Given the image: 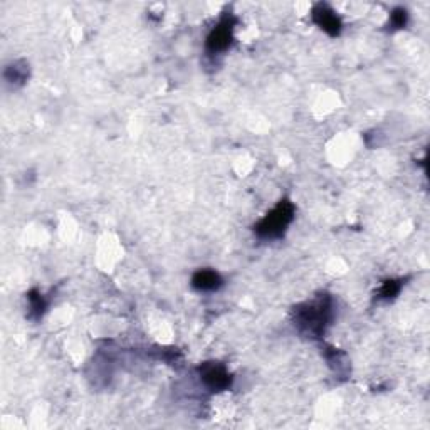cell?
Wrapping results in <instances>:
<instances>
[{
    "mask_svg": "<svg viewBox=\"0 0 430 430\" xmlns=\"http://www.w3.org/2000/svg\"><path fill=\"white\" fill-rule=\"evenodd\" d=\"M333 320V299L322 294L294 309V325L309 338H321Z\"/></svg>",
    "mask_w": 430,
    "mask_h": 430,
    "instance_id": "obj_1",
    "label": "cell"
},
{
    "mask_svg": "<svg viewBox=\"0 0 430 430\" xmlns=\"http://www.w3.org/2000/svg\"><path fill=\"white\" fill-rule=\"evenodd\" d=\"M294 219V205L289 200H281L254 226V232L261 239H279L285 235Z\"/></svg>",
    "mask_w": 430,
    "mask_h": 430,
    "instance_id": "obj_2",
    "label": "cell"
},
{
    "mask_svg": "<svg viewBox=\"0 0 430 430\" xmlns=\"http://www.w3.org/2000/svg\"><path fill=\"white\" fill-rule=\"evenodd\" d=\"M200 380L212 392H222L232 385V375L229 370L217 361H205L199 367Z\"/></svg>",
    "mask_w": 430,
    "mask_h": 430,
    "instance_id": "obj_3",
    "label": "cell"
},
{
    "mask_svg": "<svg viewBox=\"0 0 430 430\" xmlns=\"http://www.w3.org/2000/svg\"><path fill=\"white\" fill-rule=\"evenodd\" d=\"M232 41H234V19L232 15H226L217 27L212 29V32L207 37V53L210 56H217L226 53L229 49Z\"/></svg>",
    "mask_w": 430,
    "mask_h": 430,
    "instance_id": "obj_4",
    "label": "cell"
},
{
    "mask_svg": "<svg viewBox=\"0 0 430 430\" xmlns=\"http://www.w3.org/2000/svg\"><path fill=\"white\" fill-rule=\"evenodd\" d=\"M313 20H315V24L321 31L330 34V36L337 37L339 36V32H341V20H339L337 12L326 6V4H318V6H315V8H313Z\"/></svg>",
    "mask_w": 430,
    "mask_h": 430,
    "instance_id": "obj_5",
    "label": "cell"
},
{
    "mask_svg": "<svg viewBox=\"0 0 430 430\" xmlns=\"http://www.w3.org/2000/svg\"><path fill=\"white\" fill-rule=\"evenodd\" d=\"M222 278L217 271L214 269H200L197 271L195 274L192 276V286L195 287L197 291H217L219 287L222 286Z\"/></svg>",
    "mask_w": 430,
    "mask_h": 430,
    "instance_id": "obj_6",
    "label": "cell"
},
{
    "mask_svg": "<svg viewBox=\"0 0 430 430\" xmlns=\"http://www.w3.org/2000/svg\"><path fill=\"white\" fill-rule=\"evenodd\" d=\"M4 76H6L7 83L11 84H22L25 79H27L29 76V70H27V64L25 63H12L11 66L7 67L6 72H4Z\"/></svg>",
    "mask_w": 430,
    "mask_h": 430,
    "instance_id": "obj_7",
    "label": "cell"
},
{
    "mask_svg": "<svg viewBox=\"0 0 430 430\" xmlns=\"http://www.w3.org/2000/svg\"><path fill=\"white\" fill-rule=\"evenodd\" d=\"M400 289H402V279L395 281V279H389L382 285L380 289L377 292V298L382 301H392L398 296Z\"/></svg>",
    "mask_w": 430,
    "mask_h": 430,
    "instance_id": "obj_8",
    "label": "cell"
},
{
    "mask_svg": "<svg viewBox=\"0 0 430 430\" xmlns=\"http://www.w3.org/2000/svg\"><path fill=\"white\" fill-rule=\"evenodd\" d=\"M27 299H29V309H31V313L34 316L41 318L42 315H44V311L47 308V301L44 299V296H42L41 292L36 289L31 291L29 292Z\"/></svg>",
    "mask_w": 430,
    "mask_h": 430,
    "instance_id": "obj_9",
    "label": "cell"
},
{
    "mask_svg": "<svg viewBox=\"0 0 430 430\" xmlns=\"http://www.w3.org/2000/svg\"><path fill=\"white\" fill-rule=\"evenodd\" d=\"M407 20H408V14L405 8H402V7L395 8L392 14H390V25H392L393 29L405 27Z\"/></svg>",
    "mask_w": 430,
    "mask_h": 430,
    "instance_id": "obj_10",
    "label": "cell"
}]
</instances>
